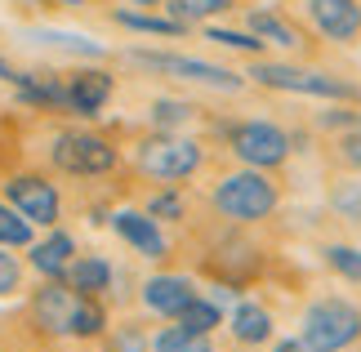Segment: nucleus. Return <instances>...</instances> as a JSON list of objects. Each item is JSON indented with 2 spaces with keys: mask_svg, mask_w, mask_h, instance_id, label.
<instances>
[{
  "mask_svg": "<svg viewBox=\"0 0 361 352\" xmlns=\"http://www.w3.org/2000/svg\"><path fill=\"white\" fill-rule=\"evenodd\" d=\"M178 321H183V330H192V334H210L219 326V308L205 303V299H192L183 312H178Z\"/></svg>",
  "mask_w": 361,
  "mask_h": 352,
  "instance_id": "nucleus-22",
  "label": "nucleus"
},
{
  "mask_svg": "<svg viewBox=\"0 0 361 352\" xmlns=\"http://www.w3.org/2000/svg\"><path fill=\"white\" fill-rule=\"evenodd\" d=\"M343 157H348L353 165H361V138H348V143H343Z\"/></svg>",
  "mask_w": 361,
  "mask_h": 352,
  "instance_id": "nucleus-30",
  "label": "nucleus"
},
{
  "mask_svg": "<svg viewBox=\"0 0 361 352\" xmlns=\"http://www.w3.org/2000/svg\"><path fill=\"white\" fill-rule=\"evenodd\" d=\"M32 241V219H23L13 205H0V245H27Z\"/></svg>",
  "mask_w": 361,
  "mask_h": 352,
  "instance_id": "nucleus-21",
  "label": "nucleus"
},
{
  "mask_svg": "<svg viewBox=\"0 0 361 352\" xmlns=\"http://www.w3.org/2000/svg\"><path fill=\"white\" fill-rule=\"evenodd\" d=\"M72 236L67 232H54L45 245H36V255H32V263L40 267V272H49V277H59V272H67V259H72Z\"/></svg>",
  "mask_w": 361,
  "mask_h": 352,
  "instance_id": "nucleus-17",
  "label": "nucleus"
},
{
  "mask_svg": "<svg viewBox=\"0 0 361 352\" xmlns=\"http://www.w3.org/2000/svg\"><path fill=\"white\" fill-rule=\"evenodd\" d=\"M250 76L268 90H290V94H322V98H353L357 94L353 85H343V80L326 76V72H303V67H281V63H259Z\"/></svg>",
  "mask_w": 361,
  "mask_h": 352,
  "instance_id": "nucleus-6",
  "label": "nucleus"
},
{
  "mask_svg": "<svg viewBox=\"0 0 361 352\" xmlns=\"http://www.w3.org/2000/svg\"><path fill=\"white\" fill-rule=\"evenodd\" d=\"M152 121L157 125H178V121H188V107L183 103H157L152 107Z\"/></svg>",
  "mask_w": 361,
  "mask_h": 352,
  "instance_id": "nucleus-27",
  "label": "nucleus"
},
{
  "mask_svg": "<svg viewBox=\"0 0 361 352\" xmlns=\"http://www.w3.org/2000/svg\"><path fill=\"white\" fill-rule=\"evenodd\" d=\"M232 152L245 161V165H281L286 161V152H290V138L276 130V125L268 121H245L232 130Z\"/></svg>",
  "mask_w": 361,
  "mask_h": 352,
  "instance_id": "nucleus-7",
  "label": "nucleus"
},
{
  "mask_svg": "<svg viewBox=\"0 0 361 352\" xmlns=\"http://www.w3.org/2000/svg\"><path fill=\"white\" fill-rule=\"evenodd\" d=\"M103 330V312L94 303H85L80 299V312H76V326H72V334H99Z\"/></svg>",
  "mask_w": 361,
  "mask_h": 352,
  "instance_id": "nucleus-25",
  "label": "nucleus"
},
{
  "mask_svg": "<svg viewBox=\"0 0 361 352\" xmlns=\"http://www.w3.org/2000/svg\"><path fill=\"white\" fill-rule=\"evenodd\" d=\"M276 352H308V344H281Z\"/></svg>",
  "mask_w": 361,
  "mask_h": 352,
  "instance_id": "nucleus-31",
  "label": "nucleus"
},
{
  "mask_svg": "<svg viewBox=\"0 0 361 352\" xmlns=\"http://www.w3.org/2000/svg\"><path fill=\"white\" fill-rule=\"evenodd\" d=\"M13 290H18V259L0 250V294H13Z\"/></svg>",
  "mask_w": 361,
  "mask_h": 352,
  "instance_id": "nucleus-26",
  "label": "nucleus"
},
{
  "mask_svg": "<svg viewBox=\"0 0 361 352\" xmlns=\"http://www.w3.org/2000/svg\"><path fill=\"white\" fill-rule=\"evenodd\" d=\"M326 259H330V267H335L339 277L361 281V255H357L353 245H330V250H326Z\"/></svg>",
  "mask_w": 361,
  "mask_h": 352,
  "instance_id": "nucleus-23",
  "label": "nucleus"
},
{
  "mask_svg": "<svg viewBox=\"0 0 361 352\" xmlns=\"http://www.w3.org/2000/svg\"><path fill=\"white\" fill-rule=\"evenodd\" d=\"M112 18L121 27H130V32H147V36H183L188 32V23H178V18H147V13H130V9H116Z\"/></svg>",
  "mask_w": 361,
  "mask_h": 352,
  "instance_id": "nucleus-18",
  "label": "nucleus"
},
{
  "mask_svg": "<svg viewBox=\"0 0 361 352\" xmlns=\"http://www.w3.org/2000/svg\"><path fill=\"white\" fill-rule=\"evenodd\" d=\"M201 165V147L188 143V138H147L143 147H138V170L147 178H188L192 170Z\"/></svg>",
  "mask_w": 361,
  "mask_h": 352,
  "instance_id": "nucleus-5",
  "label": "nucleus"
},
{
  "mask_svg": "<svg viewBox=\"0 0 361 352\" xmlns=\"http://www.w3.org/2000/svg\"><path fill=\"white\" fill-rule=\"evenodd\" d=\"M54 165L67 174H107L116 165V147H107V138H99V134L67 130L54 143Z\"/></svg>",
  "mask_w": 361,
  "mask_h": 352,
  "instance_id": "nucleus-3",
  "label": "nucleus"
},
{
  "mask_svg": "<svg viewBox=\"0 0 361 352\" xmlns=\"http://www.w3.org/2000/svg\"><path fill=\"white\" fill-rule=\"evenodd\" d=\"M18 5H49V0H18Z\"/></svg>",
  "mask_w": 361,
  "mask_h": 352,
  "instance_id": "nucleus-32",
  "label": "nucleus"
},
{
  "mask_svg": "<svg viewBox=\"0 0 361 352\" xmlns=\"http://www.w3.org/2000/svg\"><path fill=\"white\" fill-rule=\"evenodd\" d=\"M5 196H9V205L18 210L23 219H32V223H54V219H59V192H54L45 178H36V174L9 178Z\"/></svg>",
  "mask_w": 361,
  "mask_h": 352,
  "instance_id": "nucleus-8",
  "label": "nucleus"
},
{
  "mask_svg": "<svg viewBox=\"0 0 361 352\" xmlns=\"http://www.w3.org/2000/svg\"><path fill=\"white\" fill-rule=\"evenodd\" d=\"M130 59L147 72H165V76H178V80H192V85H210V90H241V76L224 72L214 63H201V59H183V54H152V49H134Z\"/></svg>",
  "mask_w": 361,
  "mask_h": 352,
  "instance_id": "nucleus-4",
  "label": "nucleus"
},
{
  "mask_svg": "<svg viewBox=\"0 0 361 352\" xmlns=\"http://www.w3.org/2000/svg\"><path fill=\"white\" fill-rule=\"evenodd\" d=\"M67 277H72V290H107V281H112V267H107L99 255H85V259H76L72 267H67Z\"/></svg>",
  "mask_w": 361,
  "mask_h": 352,
  "instance_id": "nucleus-16",
  "label": "nucleus"
},
{
  "mask_svg": "<svg viewBox=\"0 0 361 352\" xmlns=\"http://www.w3.org/2000/svg\"><path fill=\"white\" fill-rule=\"evenodd\" d=\"M272 205H276V188L263 174H255V170L228 174L214 188V210L228 214V219H241V223H255L263 214H272Z\"/></svg>",
  "mask_w": 361,
  "mask_h": 352,
  "instance_id": "nucleus-2",
  "label": "nucleus"
},
{
  "mask_svg": "<svg viewBox=\"0 0 361 352\" xmlns=\"http://www.w3.org/2000/svg\"><path fill=\"white\" fill-rule=\"evenodd\" d=\"M112 223H116V232L138 250V255H147V259H161L165 255V236L157 232V219L138 214V210H121Z\"/></svg>",
  "mask_w": 361,
  "mask_h": 352,
  "instance_id": "nucleus-12",
  "label": "nucleus"
},
{
  "mask_svg": "<svg viewBox=\"0 0 361 352\" xmlns=\"http://www.w3.org/2000/svg\"><path fill=\"white\" fill-rule=\"evenodd\" d=\"M250 32H255L263 45H281V49H299V40H303L286 18H276V13H263V9L250 13Z\"/></svg>",
  "mask_w": 361,
  "mask_h": 352,
  "instance_id": "nucleus-14",
  "label": "nucleus"
},
{
  "mask_svg": "<svg viewBox=\"0 0 361 352\" xmlns=\"http://www.w3.org/2000/svg\"><path fill=\"white\" fill-rule=\"evenodd\" d=\"M107 98H112V76L107 72H76L72 80H67V107H76L80 116H94Z\"/></svg>",
  "mask_w": 361,
  "mask_h": 352,
  "instance_id": "nucleus-11",
  "label": "nucleus"
},
{
  "mask_svg": "<svg viewBox=\"0 0 361 352\" xmlns=\"http://www.w3.org/2000/svg\"><path fill=\"white\" fill-rule=\"evenodd\" d=\"M361 334V312L343 299H322L303 317V344L308 352H339Z\"/></svg>",
  "mask_w": 361,
  "mask_h": 352,
  "instance_id": "nucleus-1",
  "label": "nucleus"
},
{
  "mask_svg": "<svg viewBox=\"0 0 361 352\" xmlns=\"http://www.w3.org/2000/svg\"><path fill=\"white\" fill-rule=\"evenodd\" d=\"M308 18L317 23V32L348 45L361 32V5L357 0H308Z\"/></svg>",
  "mask_w": 361,
  "mask_h": 352,
  "instance_id": "nucleus-9",
  "label": "nucleus"
},
{
  "mask_svg": "<svg viewBox=\"0 0 361 352\" xmlns=\"http://www.w3.org/2000/svg\"><path fill=\"white\" fill-rule=\"evenodd\" d=\"M157 352H210V339L205 334H192L183 326H170L157 334Z\"/></svg>",
  "mask_w": 361,
  "mask_h": 352,
  "instance_id": "nucleus-20",
  "label": "nucleus"
},
{
  "mask_svg": "<svg viewBox=\"0 0 361 352\" xmlns=\"http://www.w3.org/2000/svg\"><path fill=\"white\" fill-rule=\"evenodd\" d=\"M232 0H170V13L178 23H205V18H219L228 13Z\"/></svg>",
  "mask_w": 361,
  "mask_h": 352,
  "instance_id": "nucleus-19",
  "label": "nucleus"
},
{
  "mask_svg": "<svg viewBox=\"0 0 361 352\" xmlns=\"http://www.w3.org/2000/svg\"><path fill=\"white\" fill-rule=\"evenodd\" d=\"M339 210H348L353 219H361V188H353V192H343V196H339Z\"/></svg>",
  "mask_w": 361,
  "mask_h": 352,
  "instance_id": "nucleus-29",
  "label": "nucleus"
},
{
  "mask_svg": "<svg viewBox=\"0 0 361 352\" xmlns=\"http://www.w3.org/2000/svg\"><path fill=\"white\" fill-rule=\"evenodd\" d=\"M130 5H161V0H130Z\"/></svg>",
  "mask_w": 361,
  "mask_h": 352,
  "instance_id": "nucleus-33",
  "label": "nucleus"
},
{
  "mask_svg": "<svg viewBox=\"0 0 361 352\" xmlns=\"http://www.w3.org/2000/svg\"><path fill=\"white\" fill-rule=\"evenodd\" d=\"M143 299H147L152 312H161V317H178L192 299H197V286H192L188 277H157V281H147Z\"/></svg>",
  "mask_w": 361,
  "mask_h": 352,
  "instance_id": "nucleus-10",
  "label": "nucleus"
},
{
  "mask_svg": "<svg viewBox=\"0 0 361 352\" xmlns=\"http://www.w3.org/2000/svg\"><path fill=\"white\" fill-rule=\"evenodd\" d=\"M232 334H237L241 344H263L272 334V317L263 312L259 303H241L237 312H232Z\"/></svg>",
  "mask_w": 361,
  "mask_h": 352,
  "instance_id": "nucleus-15",
  "label": "nucleus"
},
{
  "mask_svg": "<svg viewBox=\"0 0 361 352\" xmlns=\"http://www.w3.org/2000/svg\"><path fill=\"white\" fill-rule=\"evenodd\" d=\"M36 312H40V321H45L49 330H72L76 312H80V299L72 290H63V286H45L36 294Z\"/></svg>",
  "mask_w": 361,
  "mask_h": 352,
  "instance_id": "nucleus-13",
  "label": "nucleus"
},
{
  "mask_svg": "<svg viewBox=\"0 0 361 352\" xmlns=\"http://www.w3.org/2000/svg\"><path fill=\"white\" fill-rule=\"evenodd\" d=\"M205 40H214V45H224V49H245V54H259V49H263V40H259V36L224 32V27H210V32H205Z\"/></svg>",
  "mask_w": 361,
  "mask_h": 352,
  "instance_id": "nucleus-24",
  "label": "nucleus"
},
{
  "mask_svg": "<svg viewBox=\"0 0 361 352\" xmlns=\"http://www.w3.org/2000/svg\"><path fill=\"white\" fill-rule=\"evenodd\" d=\"M152 214H157V219H178V214H183V201H178V196H152Z\"/></svg>",
  "mask_w": 361,
  "mask_h": 352,
  "instance_id": "nucleus-28",
  "label": "nucleus"
}]
</instances>
